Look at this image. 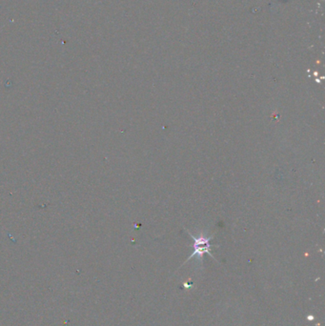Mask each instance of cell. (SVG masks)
Returning a JSON list of instances; mask_svg holds the SVG:
<instances>
[{"label":"cell","instance_id":"1","mask_svg":"<svg viewBox=\"0 0 325 326\" xmlns=\"http://www.w3.org/2000/svg\"><path fill=\"white\" fill-rule=\"evenodd\" d=\"M188 234L193 239L194 244H193V253L189 256V258L187 259V261H188V260H190L191 258H193V256H198V257L201 258V256L205 253H207L209 256L214 257L212 253H211V251H210V249L212 247V245L210 244V239H212V237H204L203 235H201L200 237L196 238L193 235H192L189 231H188Z\"/></svg>","mask_w":325,"mask_h":326}]
</instances>
